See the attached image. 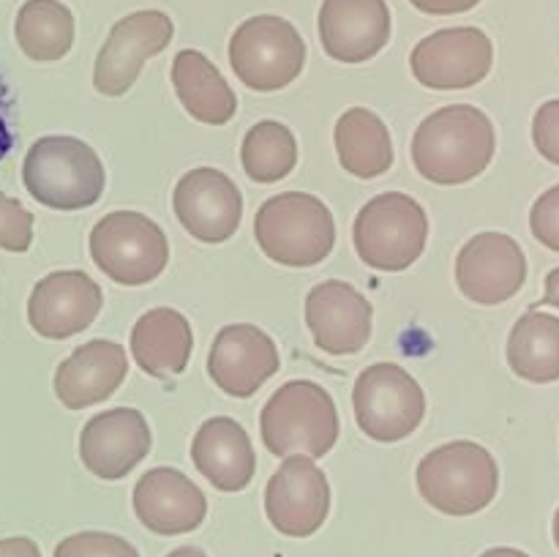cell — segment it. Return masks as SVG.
Instances as JSON below:
<instances>
[{
  "mask_svg": "<svg viewBox=\"0 0 559 557\" xmlns=\"http://www.w3.org/2000/svg\"><path fill=\"white\" fill-rule=\"evenodd\" d=\"M409 151L420 178L437 186L469 183L489 169L497 151V131L484 109L451 104L424 118Z\"/></svg>",
  "mask_w": 559,
  "mask_h": 557,
  "instance_id": "6da1fadb",
  "label": "cell"
},
{
  "mask_svg": "<svg viewBox=\"0 0 559 557\" xmlns=\"http://www.w3.org/2000/svg\"><path fill=\"white\" fill-rule=\"evenodd\" d=\"M27 194L52 211H82L102 200L107 173L87 142L69 134L41 137L22 162Z\"/></svg>",
  "mask_w": 559,
  "mask_h": 557,
  "instance_id": "7a4b0ae2",
  "label": "cell"
},
{
  "mask_svg": "<svg viewBox=\"0 0 559 557\" xmlns=\"http://www.w3.org/2000/svg\"><path fill=\"white\" fill-rule=\"evenodd\" d=\"M260 431L276 457L322 459L338 440L336 402L317 382L289 380L262 407Z\"/></svg>",
  "mask_w": 559,
  "mask_h": 557,
  "instance_id": "3957f363",
  "label": "cell"
},
{
  "mask_svg": "<svg viewBox=\"0 0 559 557\" xmlns=\"http://www.w3.org/2000/svg\"><path fill=\"white\" fill-rule=\"evenodd\" d=\"M420 497L448 517H473L491 506L500 489V467L489 448L453 440L426 453L418 464Z\"/></svg>",
  "mask_w": 559,
  "mask_h": 557,
  "instance_id": "277c9868",
  "label": "cell"
},
{
  "mask_svg": "<svg viewBox=\"0 0 559 557\" xmlns=\"http://www.w3.org/2000/svg\"><path fill=\"white\" fill-rule=\"evenodd\" d=\"M254 238L265 257L287 268H311L336 246V222L320 197L304 191L271 197L254 218Z\"/></svg>",
  "mask_w": 559,
  "mask_h": 557,
  "instance_id": "5b68a950",
  "label": "cell"
},
{
  "mask_svg": "<svg viewBox=\"0 0 559 557\" xmlns=\"http://www.w3.org/2000/svg\"><path fill=\"white\" fill-rule=\"evenodd\" d=\"M429 216L415 197L385 191L366 202L353 224V244L360 260L374 271H407L424 254Z\"/></svg>",
  "mask_w": 559,
  "mask_h": 557,
  "instance_id": "8992f818",
  "label": "cell"
},
{
  "mask_svg": "<svg viewBox=\"0 0 559 557\" xmlns=\"http://www.w3.org/2000/svg\"><path fill=\"white\" fill-rule=\"evenodd\" d=\"M229 66L251 91H282L304 71L306 42L284 16H251L229 38Z\"/></svg>",
  "mask_w": 559,
  "mask_h": 557,
  "instance_id": "52a82bcc",
  "label": "cell"
},
{
  "mask_svg": "<svg viewBox=\"0 0 559 557\" xmlns=\"http://www.w3.org/2000/svg\"><path fill=\"white\" fill-rule=\"evenodd\" d=\"M91 257L115 284L142 287L167 268L169 240L145 213L112 211L91 229Z\"/></svg>",
  "mask_w": 559,
  "mask_h": 557,
  "instance_id": "ba28073f",
  "label": "cell"
},
{
  "mask_svg": "<svg viewBox=\"0 0 559 557\" xmlns=\"http://www.w3.org/2000/svg\"><path fill=\"white\" fill-rule=\"evenodd\" d=\"M355 420L377 442H399L413 435L426 415V393L396 364L366 366L353 388Z\"/></svg>",
  "mask_w": 559,
  "mask_h": 557,
  "instance_id": "9c48e42d",
  "label": "cell"
},
{
  "mask_svg": "<svg viewBox=\"0 0 559 557\" xmlns=\"http://www.w3.org/2000/svg\"><path fill=\"white\" fill-rule=\"evenodd\" d=\"M495 44L480 27H445L420 38L409 55L415 80L431 91H464L489 76Z\"/></svg>",
  "mask_w": 559,
  "mask_h": 557,
  "instance_id": "30bf717a",
  "label": "cell"
},
{
  "mask_svg": "<svg viewBox=\"0 0 559 557\" xmlns=\"http://www.w3.org/2000/svg\"><path fill=\"white\" fill-rule=\"evenodd\" d=\"M175 36V22L164 11H134L112 25L107 42L96 55L93 87L102 96L118 98L140 76L142 63L164 52Z\"/></svg>",
  "mask_w": 559,
  "mask_h": 557,
  "instance_id": "8fae6325",
  "label": "cell"
},
{
  "mask_svg": "<svg viewBox=\"0 0 559 557\" xmlns=\"http://www.w3.org/2000/svg\"><path fill=\"white\" fill-rule=\"evenodd\" d=\"M331 511V484L309 457H287L265 489V513L273 528L289 538H309Z\"/></svg>",
  "mask_w": 559,
  "mask_h": 557,
  "instance_id": "7c38bea8",
  "label": "cell"
},
{
  "mask_svg": "<svg viewBox=\"0 0 559 557\" xmlns=\"http://www.w3.org/2000/svg\"><path fill=\"white\" fill-rule=\"evenodd\" d=\"M527 282V257L506 233H480L456 257V284L478 306H500Z\"/></svg>",
  "mask_w": 559,
  "mask_h": 557,
  "instance_id": "4fadbf2b",
  "label": "cell"
},
{
  "mask_svg": "<svg viewBox=\"0 0 559 557\" xmlns=\"http://www.w3.org/2000/svg\"><path fill=\"white\" fill-rule=\"evenodd\" d=\"M178 222L202 244H224L243 218V194L229 175L213 167H197L178 180L173 191Z\"/></svg>",
  "mask_w": 559,
  "mask_h": 557,
  "instance_id": "5bb4252c",
  "label": "cell"
},
{
  "mask_svg": "<svg viewBox=\"0 0 559 557\" xmlns=\"http://www.w3.org/2000/svg\"><path fill=\"white\" fill-rule=\"evenodd\" d=\"M282 366L278 347L262 328L249 322L224 325L207 353V375L227 396L249 399Z\"/></svg>",
  "mask_w": 559,
  "mask_h": 557,
  "instance_id": "9a60e30c",
  "label": "cell"
},
{
  "mask_svg": "<svg viewBox=\"0 0 559 557\" xmlns=\"http://www.w3.org/2000/svg\"><path fill=\"white\" fill-rule=\"evenodd\" d=\"M104 306L102 287L82 271H55L38 278L27 300L31 328L44 339H71L93 325Z\"/></svg>",
  "mask_w": 559,
  "mask_h": 557,
  "instance_id": "2e32d148",
  "label": "cell"
},
{
  "mask_svg": "<svg viewBox=\"0 0 559 557\" xmlns=\"http://www.w3.org/2000/svg\"><path fill=\"white\" fill-rule=\"evenodd\" d=\"M317 31L328 58L366 63L391 42V9L385 0H322Z\"/></svg>",
  "mask_w": 559,
  "mask_h": 557,
  "instance_id": "e0dca14e",
  "label": "cell"
},
{
  "mask_svg": "<svg viewBox=\"0 0 559 557\" xmlns=\"http://www.w3.org/2000/svg\"><path fill=\"white\" fill-rule=\"evenodd\" d=\"M151 426L134 407L93 415L80 435V459L96 478L120 481L151 451Z\"/></svg>",
  "mask_w": 559,
  "mask_h": 557,
  "instance_id": "ac0fdd59",
  "label": "cell"
},
{
  "mask_svg": "<svg viewBox=\"0 0 559 557\" xmlns=\"http://www.w3.org/2000/svg\"><path fill=\"white\" fill-rule=\"evenodd\" d=\"M371 300L349 282H322L306 295V325L331 355H355L371 339Z\"/></svg>",
  "mask_w": 559,
  "mask_h": 557,
  "instance_id": "d6986e66",
  "label": "cell"
},
{
  "mask_svg": "<svg viewBox=\"0 0 559 557\" xmlns=\"http://www.w3.org/2000/svg\"><path fill=\"white\" fill-rule=\"evenodd\" d=\"M134 513L151 533L183 535L207 517V497L189 475L175 467H153L136 481Z\"/></svg>",
  "mask_w": 559,
  "mask_h": 557,
  "instance_id": "ffe728a7",
  "label": "cell"
},
{
  "mask_svg": "<svg viewBox=\"0 0 559 557\" xmlns=\"http://www.w3.org/2000/svg\"><path fill=\"white\" fill-rule=\"evenodd\" d=\"M129 375L126 347L109 339L82 344L55 371V396L69 410H85L112 396Z\"/></svg>",
  "mask_w": 559,
  "mask_h": 557,
  "instance_id": "44dd1931",
  "label": "cell"
},
{
  "mask_svg": "<svg viewBox=\"0 0 559 557\" xmlns=\"http://www.w3.org/2000/svg\"><path fill=\"white\" fill-rule=\"evenodd\" d=\"M191 459L218 491H243L257 473V453L243 426L227 415L207 418L191 440Z\"/></svg>",
  "mask_w": 559,
  "mask_h": 557,
  "instance_id": "7402d4cb",
  "label": "cell"
},
{
  "mask_svg": "<svg viewBox=\"0 0 559 557\" xmlns=\"http://www.w3.org/2000/svg\"><path fill=\"white\" fill-rule=\"evenodd\" d=\"M194 349L191 322L178 309L158 306L145 311L131 331V355L145 375L156 380L183 375Z\"/></svg>",
  "mask_w": 559,
  "mask_h": 557,
  "instance_id": "603a6c76",
  "label": "cell"
},
{
  "mask_svg": "<svg viewBox=\"0 0 559 557\" xmlns=\"http://www.w3.org/2000/svg\"><path fill=\"white\" fill-rule=\"evenodd\" d=\"M173 85L194 120L224 126L238 112V98L222 71L197 49H180L173 60Z\"/></svg>",
  "mask_w": 559,
  "mask_h": 557,
  "instance_id": "cb8c5ba5",
  "label": "cell"
},
{
  "mask_svg": "<svg viewBox=\"0 0 559 557\" xmlns=\"http://www.w3.org/2000/svg\"><path fill=\"white\" fill-rule=\"evenodd\" d=\"M333 140H336L338 164L360 180L385 175L396 158L385 120L366 107L347 109L336 120Z\"/></svg>",
  "mask_w": 559,
  "mask_h": 557,
  "instance_id": "d4e9b609",
  "label": "cell"
},
{
  "mask_svg": "<svg viewBox=\"0 0 559 557\" xmlns=\"http://www.w3.org/2000/svg\"><path fill=\"white\" fill-rule=\"evenodd\" d=\"M508 366L522 380L546 386L559 380V317L530 309L508 336Z\"/></svg>",
  "mask_w": 559,
  "mask_h": 557,
  "instance_id": "484cf974",
  "label": "cell"
},
{
  "mask_svg": "<svg viewBox=\"0 0 559 557\" xmlns=\"http://www.w3.org/2000/svg\"><path fill=\"white\" fill-rule=\"evenodd\" d=\"M14 38L31 60L55 63L74 44V14L60 0H25L16 11Z\"/></svg>",
  "mask_w": 559,
  "mask_h": 557,
  "instance_id": "4316f807",
  "label": "cell"
},
{
  "mask_svg": "<svg viewBox=\"0 0 559 557\" xmlns=\"http://www.w3.org/2000/svg\"><path fill=\"white\" fill-rule=\"evenodd\" d=\"M240 162L254 183H276L287 178L298 164V142L293 131L278 120H260L246 131Z\"/></svg>",
  "mask_w": 559,
  "mask_h": 557,
  "instance_id": "83f0119b",
  "label": "cell"
},
{
  "mask_svg": "<svg viewBox=\"0 0 559 557\" xmlns=\"http://www.w3.org/2000/svg\"><path fill=\"white\" fill-rule=\"evenodd\" d=\"M52 557H140V552L120 535L85 530L60 541Z\"/></svg>",
  "mask_w": 559,
  "mask_h": 557,
  "instance_id": "f1b7e54d",
  "label": "cell"
},
{
  "mask_svg": "<svg viewBox=\"0 0 559 557\" xmlns=\"http://www.w3.org/2000/svg\"><path fill=\"white\" fill-rule=\"evenodd\" d=\"M33 244V213L16 197L0 191V249L22 251Z\"/></svg>",
  "mask_w": 559,
  "mask_h": 557,
  "instance_id": "f546056e",
  "label": "cell"
},
{
  "mask_svg": "<svg viewBox=\"0 0 559 557\" xmlns=\"http://www.w3.org/2000/svg\"><path fill=\"white\" fill-rule=\"evenodd\" d=\"M530 229L538 244L559 251V186H551L535 200L533 211H530Z\"/></svg>",
  "mask_w": 559,
  "mask_h": 557,
  "instance_id": "4dcf8cb0",
  "label": "cell"
},
{
  "mask_svg": "<svg viewBox=\"0 0 559 557\" xmlns=\"http://www.w3.org/2000/svg\"><path fill=\"white\" fill-rule=\"evenodd\" d=\"M533 142L546 162L559 167V98L538 107L533 118Z\"/></svg>",
  "mask_w": 559,
  "mask_h": 557,
  "instance_id": "1f68e13d",
  "label": "cell"
},
{
  "mask_svg": "<svg viewBox=\"0 0 559 557\" xmlns=\"http://www.w3.org/2000/svg\"><path fill=\"white\" fill-rule=\"evenodd\" d=\"M16 140V98L0 69V162L11 153Z\"/></svg>",
  "mask_w": 559,
  "mask_h": 557,
  "instance_id": "d6a6232c",
  "label": "cell"
},
{
  "mask_svg": "<svg viewBox=\"0 0 559 557\" xmlns=\"http://www.w3.org/2000/svg\"><path fill=\"white\" fill-rule=\"evenodd\" d=\"M418 11L431 16H451V14H464V11L475 9L480 0H409Z\"/></svg>",
  "mask_w": 559,
  "mask_h": 557,
  "instance_id": "836d02e7",
  "label": "cell"
},
{
  "mask_svg": "<svg viewBox=\"0 0 559 557\" xmlns=\"http://www.w3.org/2000/svg\"><path fill=\"white\" fill-rule=\"evenodd\" d=\"M0 557H41L38 544L25 535H14V538L0 541Z\"/></svg>",
  "mask_w": 559,
  "mask_h": 557,
  "instance_id": "e575fe53",
  "label": "cell"
},
{
  "mask_svg": "<svg viewBox=\"0 0 559 557\" xmlns=\"http://www.w3.org/2000/svg\"><path fill=\"white\" fill-rule=\"evenodd\" d=\"M538 306H557L559 309V268L546 276V293L544 298L538 300ZM538 306H533V309H538Z\"/></svg>",
  "mask_w": 559,
  "mask_h": 557,
  "instance_id": "d590c367",
  "label": "cell"
},
{
  "mask_svg": "<svg viewBox=\"0 0 559 557\" xmlns=\"http://www.w3.org/2000/svg\"><path fill=\"white\" fill-rule=\"evenodd\" d=\"M480 557H530V555L522 549H513V546H495V549H486Z\"/></svg>",
  "mask_w": 559,
  "mask_h": 557,
  "instance_id": "8d00e7d4",
  "label": "cell"
},
{
  "mask_svg": "<svg viewBox=\"0 0 559 557\" xmlns=\"http://www.w3.org/2000/svg\"><path fill=\"white\" fill-rule=\"evenodd\" d=\"M167 557H207L200 546H178V549L169 552Z\"/></svg>",
  "mask_w": 559,
  "mask_h": 557,
  "instance_id": "74e56055",
  "label": "cell"
},
{
  "mask_svg": "<svg viewBox=\"0 0 559 557\" xmlns=\"http://www.w3.org/2000/svg\"><path fill=\"white\" fill-rule=\"evenodd\" d=\"M555 544H557V549H559V508H557V513H555Z\"/></svg>",
  "mask_w": 559,
  "mask_h": 557,
  "instance_id": "f35d334b",
  "label": "cell"
}]
</instances>
